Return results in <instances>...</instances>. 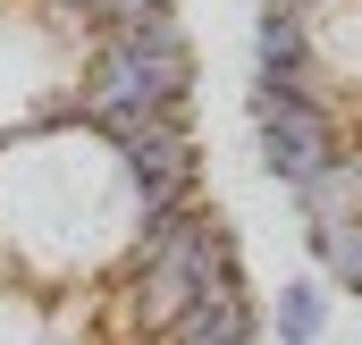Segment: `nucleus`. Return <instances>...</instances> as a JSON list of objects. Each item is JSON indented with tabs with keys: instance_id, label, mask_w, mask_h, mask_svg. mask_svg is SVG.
Masks as SVG:
<instances>
[{
	"instance_id": "obj_1",
	"label": "nucleus",
	"mask_w": 362,
	"mask_h": 345,
	"mask_svg": "<svg viewBox=\"0 0 362 345\" xmlns=\"http://www.w3.org/2000/svg\"><path fill=\"white\" fill-rule=\"evenodd\" d=\"M228 261H245V245L202 194L144 211L127 253H118V278H110V329L127 345H169L185 329V312L202 303L211 269H228Z\"/></svg>"
},
{
	"instance_id": "obj_2",
	"label": "nucleus",
	"mask_w": 362,
	"mask_h": 345,
	"mask_svg": "<svg viewBox=\"0 0 362 345\" xmlns=\"http://www.w3.org/2000/svg\"><path fill=\"white\" fill-rule=\"evenodd\" d=\"M76 118L110 144L118 127L135 118H160V110H194V34H185L177 8H152V17H127L110 34H85V59H76Z\"/></svg>"
},
{
	"instance_id": "obj_3",
	"label": "nucleus",
	"mask_w": 362,
	"mask_h": 345,
	"mask_svg": "<svg viewBox=\"0 0 362 345\" xmlns=\"http://www.w3.org/2000/svg\"><path fill=\"white\" fill-rule=\"evenodd\" d=\"M362 93L337 85V93H286V85H253L245 93V118H253V152H262V169L295 194V185H312V177L329 169L346 144H362Z\"/></svg>"
},
{
	"instance_id": "obj_4",
	"label": "nucleus",
	"mask_w": 362,
	"mask_h": 345,
	"mask_svg": "<svg viewBox=\"0 0 362 345\" xmlns=\"http://www.w3.org/2000/svg\"><path fill=\"white\" fill-rule=\"evenodd\" d=\"M118 169L135 185V211H169L202 194V144H194V110H160V118H135L110 135Z\"/></svg>"
},
{
	"instance_id": "obj_5",
	"label": "nucleus",
	"mask_w": 362,
	"mask_h": 345,
	"mask_svg": "<svg viewBox=\"0 0 362 345\" xmlns=\"http://www.w3.org/2000/svg\"><path fill=\"white\" fill-rule=\"evenodd\" d=\"M262 303H253V278H245V261H228V269H211V286H202V303L185 312V329L169 345H262Z\"/></svg>"
},
{
	"instance_id": "obj_6",
	"label": "nucleus",
	"mask_w": 362,
	"mask_h": 345,
	"mask_svg": "<svg viewBox=\"0 0 362 345\" xmlns=\"http://www.w3.org/2000/svg\"><path fill=\"white\" fill-rule=\"evenodd\" d=\"M295 219H303V236H320V228H354V219H362V144H346L312 185H295Z\"/></svg>"
},
{
	"instance_id": "obj_7",
	"label": "nucleus",
	"mask_w": 362,
	"mask_h": 345,
	"mask_svg": "<svg viewBox=\"0 0 362 345\" xmlns=\"http://www.w3.org/2000/svg\"><path fill=\"white\" fill-rule=\"evenodd\" d=\"M262 320H270L278 345H320V337H329V286H312V278L278 286V303L262 312Z\"/></svg>"
},
{
	"instance_id": "obj_8",
	"label": "nucleus",
	"mask_w": 362,
	"mask_h": 345,
	"mask_svg": "<svg viewBox=\"0 0 362 345\" xmlns=\"http://www.w3.org/2000/svg\"><path fill=\"white\" fill-rule=\"evenodd\" d=\"M68 34H110V25H127V17H152V8H177V0H42Z\"/></svg>"
},
{
	"instance_id": "obj_9",
	"label": "nucleus",
	"mask_w": 362,
	"mask_h": 345,
	"mask_svg": "<svg viewBox=\"0 0 362 345\" xmlns=\"http://www.w3.org/2000/svg\"><path fill=\"white\" fill-rule=\"evenodd\" d=\"M303 245H312V261H320L329 286L362 295V219H354V228H320V236H303Z\"/></svg>"
},
{
	"instance_id": "obj_10",
	"label": "nucleus",
	"mask_w": 362,
	"mask_h": 345,
	"mask_svg": "<svg viewBox=\"0 0 362 345\" xmlns=\"http://www.w3.org/2000/svg\"><path fill=\"white\" fill-rule=\"evenodd\" d=\"M320 8H337V0H320Z\"/></svg>"
}]
</instances>
